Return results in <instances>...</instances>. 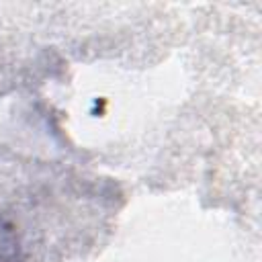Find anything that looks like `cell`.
I'll return each instance as SVG.
<instances>
[{
	"label": "cell",
	"mask_w": 262,
	"mask_h": 262,
	"mask_svg": "<svg viewBox=\"0 0 262 262\" xmlns=\"http://www.w3.org/2000/svg\"><path fill=\"white\" fill-rule=\"evenodd\" d=\"M0 262H20L16 231L4 217H0Z\"/></svg>",
	"instance_id": "obj_1"
}]
</instances>
